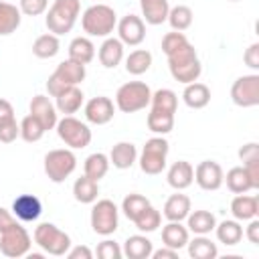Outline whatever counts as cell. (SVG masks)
Masks as SVG:
<instances>
[{"mask_svg": "<svg viewBox=\"0 0 259 259\" xmlns=\"http://www.w3.org/2000/svg\"><path fill=\"white\" fill-rule=\"evenodd\" d=\"M83 170H85V176H89V178L99 182L107 174V170H109V158L105 154H101V152H95V154L85 158Z\"/></svg>", "mask_w": 259, "mask_h": 259, "instance_id": "cell-36", "label": "cell"}, {"mask_svg": "<svg viewBox=\"0 0 259 259\" xmlns=\"http://www.w3.org/2000/svg\"><path fill=\"white\" fill-rule=\"evenodd\" d=\"M30 245H32L30 235L22 225H14L0 233V251L6 257H12V259L24 257L28 255Z\"/></svg>", "mask_w": 259, "mask_h": 259, "instance_id": "cell-11", "label": "cell"}, {"mask_svg": "<svg viewBox=\"0 0 259 259\" xmlns=\"http://www.w3.org/2000/svg\"><path fill=\"white\" fill-rule=\"evenodd\" d=\"M49 6V0H18V10L26 16H40Z\"/></svg>", "mask_w": 259, "mask_h": 259, "instance_id": "cell-46", "label": "cell"}, {"mask_svg": "<svg viewBox=\"0 0 259 259\" xmlns=\"http://www.w3.org/2000/svg\"><path fill=\"white\" fill-rule=\"evenodd\" d=\"M45 127H42V123L32 115V113H28L22 121H20V138L24 140V142H28V144H34V142H38L42 136H45Z\"/></svg>", "mask_w": 259, "mask_h": 259, "instance_id": "cell-42", "label": "cell"}, {"mask_svg": "<svg viewBox=\"0 0 259 259\" xmlns=\"http://www.w3.org/2000/svg\"><path fill=\"white\" fill-rule=\"evenodd\" d=\"M190 212V198L186 194H172L166 202H164V217L168 221H184Z\"/></svg>", "mask_w": 259, "mask_h": 259, "instance_id": "cell-29", "label": "cell"}, {"mask_svg": "<svg viewBox=\"0 0 259 259\" xmlns=\"http://www.w3.org/2000/svg\"><path fill=\"white\" fill-rule=\"evenodd\" d=\"M57 134L59 138L73 150H81L87 148L91 142V130L87 123H83L81 119L73 117V115H65L63 119L57 121Z\"/></svg>", "mask_w": 259, "mask_h": 259, "instance_id": "cell-8", "label": "cell"}, {"mask_svg": "<svg viewBox=\"0 0 259 259\" xmlns=\"http://www.w3.org/2000/svg\"><path fill=\"white\" fill-rule=\"evenodd\" d=\"M229 2H237V0H229Z\"/></svg>", "mask_w": 259, "mask_h": 259, "instance_id": "cell-56", "label": "cell"}, {"mask_svg": "<svg viewBox=\"0 0 259 259\" xmlns=\"http://www.w3.org/2000/svg\"><path fill=\"white\" fill-rule=\"evenodd\" d=\"M172 26V30H178V32H184L186 28H190L192 24V10L184 4H178L174 8L168 10V18H166Z\"/></svg>", "mask_w": 259, "mask_h": 259, "instance_id": "cell-40", "label": "cell"}, {"mask_svg": "<svg viewBox=\"0 0 259 259\" xmlns=\"http://www.w3.org/2000/svg\"><path fill=\"white\" fill-rule=\"evenodd\" d=\"M223 168L214 160H202L194 168V180L202 190H219L223 186Z\"/></svg>", "mask_w": 259, "mask_h": 259, "instance_id": "cell-14", "label": "cell"}, {"mask_svg": "<svg viewBox=\"0 0 259 259\" xmlns=\"http://www.w3.org/2000/svg\"><path fill=\"white\" fill-rule=\"evenodd\" d=\"M97 57L105 69H115L123 59V42L119 38H113V36L105 38L97 51Z\"/></svg>", "mask_w": 259, "mask_h": 259, "instance_id": "cell-19", "label": "cell"}, {"mask_svg": "<svg viewBox=\"0 0 259 259\" xmlns=\"http://www.w3.org/2000/svg\"><path fill=\"white\" fill-rule=\"evenodd\" d=\"M239 158H241L243 164H247V162H251V160H259V144H255V142L245 144V146L239 150Z\"/></svg>", "mask_w": 259, "mask_h": 259, "instance_id": "cell-48", "label": "cell"}, {"mask_svg": "<svg viewBox=\"0 0 259 259\" xmlns=\"http://www.w3.org/2000/svg\"><path fill=\"white\" fill-rule=\"evenodd\" d=\"M152 251H154L152 241L148 237H144V235L127 237L125 243H123V249H121V253L127 259H148V257H152Z\"/></svg>", "mask_w": 259, "mask_h": 259, "instance_id": "cell-26", "label": "cell"}, {"mask_svg": "<svg viewBox=\"0 0 259 259\" xmlns=\"http://www.w3.org/2000/svg\"><path fill=\"white\" fill-rule=\"evenodd\" d=\"M14 225H18L16 223V217L10 210H6V208L0 206V233L6 231V229H10V227H14Z\"/></svg>", "mask_w": 259, "mask_h": 259, "instance_id": "cell-53", "label": "cell"}, {"mask_svg": "<svg viewBox=\"0 0 259 259\" xmlns=\"http://www.w3.org/2000/svg\"><path fill=\"white\" fill-rule=\"evenodd\" d=\"M186 42H188V38H186L184 32L172 30V32H166V34H164V38H162V51H164V55L168 57V55H172L174 51H178L180 47H184Z\"/></svg>", "mask_w": 259, "mask_h": 259, "instance_id": "cell-44", "label": "cell"}, {"mask_svg": "<svg viewBox=\"0 0 259 259\" xmlns=\"http://www.w3.org/2000/svg\"><path fill=\"white\" fill-rule=\"evenodd\" d=\"M61 49V42H59V36L53 34V32H47V34H40L36 36V40L32 42V55L38 57V59H53Z\"/></svg>", "mask_w": 259, "mask_h": 259, "instance_id": "cell-33", "label": "cell"}, {"mask_svg": "<svg viewBox=\"0 0 259 259\" xmlns=\"http://www.w3.org/2000/svg\"><path fill=\"white\" fill-rule=\"evenodd\" d=\"M168 184L174 190H184L194 182V168L186 160H178L168 168Z\"/></svg>", "mask_w": 259, "mask_h": 259, "instance_id": "cell-18", "label": "cell"}, {"mask_svg": "<svg viewBox=\"0 0 259 259\" xmlns=\"http://www.w3.org/2000/svg\"><path fill=\"white\" fill-rule=\"evenodd\" d=\"M231 99L239 107H255L259 105V75H243L231 87Z\"/></svg>", "mask_w": 259, "mask_h": 259, "instance_id": "cell-12", "label": "cell"}, {"mask_svg": "<svg viewBox=\"0 0 259 259\" xmlns=\"http://www.w3.org/2000/svg\"><path fill=\"white\" fill-rule=\"evenodd\" d=\"M12 119H14V107H12V103L6 101V99H0V125L8 123Z\"/></svg>", "mask_w": 259, "mask_h": 259, "instance_id": "cell-51", "label": "cell"}, {"mask_svg": "<svg viewBox=\"0 0 259 259\" xmlns=\"http://www.w3.org/2000/svg\"><path fill=\"white\" fill-rule=\"evenodd\" d=\"M152 91L142 81H130L123 83L115 93V107L123 113H136L140 109H146L150 105Z\"/></svg>", "mask_w": 259, "mask_h": 259, "instance_id": "cell-4", "label": "cell"}, {"mask_svg": "<svg viewBox=\"0 0 259 259\" xmlns=\"http://www.w3.org/2000/svg\"><path fill=\"white\" fill-rule=\"evenodd\" d=\"M117 206L113 204V200L109 198H101V200H95L93 208H91V229L97 233V235H111L117 231Z\"/></svg>", "mask_w": 259, "mask_h": 259, "instance_id": "cell-10", "label": "cell"}, {"mask_svg": "<svg viewBox=\"0 0 259 259\" xmlns=\"http://www.w3.org/2000/svg\"><path fill=\"white\" fill-rule=\"evenodd\" d=\"M162 243L170 249L180 251L188 243V229L180 225V221H168V225L162 227Z\"/></svg>", "mask_w": 259, "mask_h": 259, "instance_id": "cell-25", "label": "cell"}, {"mask_svg": "<svg viewBox=\"0 0 259 259\" xmlns=\"http://www.w3.org/2000/svg\"><path fill=\"white\" fill-rule=\"evenodd\" d=\"M186 245H188V255H190L192 259H214V257L219 255L217 245H214L210 239H206L204 235L194 237V239L188 241Z\"/></svg>", "mask_w": 259, "mask_h": 259, "instance_id": "cell-34", "label": "cell"}, {"mask_svg": "<svg viewBox=\"0 0 259 259\" xmlns=\"http://www.w3.org/2000/svg\"><path fill=\"white\" fill-rule=\"evenodd\" d=\"M83 79H85V65L67 59V61L59 63L55 73L47 79V91H49V95L57 97L61 91H65L67 87L79 85Z\"/></svg>", "mask_w": 259, "mask_h": 259, "instance_id": "cell-6", "label": "cell"}, {"mask_svg": "<svg viewBox=\"0 0 259 259\" xmlns=\"http://www.w3.org/2000/svg\"><path fill=\"white\" fill-rule=\"evenodd\" d=\"M113 101L105 95H97V97H91L87 103H85V119L89 123H95V125H105L113 119Z\"/></svg>", "mask_w": 259, "mask_h": 259, "instance_id": "cell-15", "label": "cell"}, {"mask_svg": "<svg viewBox=\"0 0 259 259\" xmlns=\"http://www.w3.org/2000/svg\"><path fill=\"white\" fill-rule=\"evenodd\" d=\"M138 160V150L132 142H117L109 152V164H113L119 170L132 168Z\"/></svg>", "mask_w": 259, "mask_h": 259, "instance_id": "cell-22", "label": "cell"}, {"mask_svg": "<svg viewBox=\"0 0 259 259\" xmlns=\"http://www.w3.org/2000/svg\"><path fill=\"white\" fill-rule=\"evenodd\" d=\"M77 168V158L71 150H51L45 156V174L51 182H65Z\"/></svg>", "mask_w": 259, "mask_h": 259, "instance_id": "cell-9", "label": "cell"}, {"mask_svg": "<svg viewBox=\"0 0 259 259\" xmlns=\"http://www.w3.org/2000/svg\"><path fill=\"white\" fill-rule=\"evenodd\" d=\"M186 229L194 235H208L210 231H214L217 227V219L212 212L208 210H194V212H188L186 217Z\"/></svg>", "mask_w": 259, "mask_h": 259, "instance_id": "cell-27", "label": "cell"}, {"mask_svg": "<svg viewBox=\"0 0 259 259\" xmlns=\"http://www.w3.org/2000/svg\"><path fill=\"white\" fill-rule=\"evenodd\" d=\"M34 243L49 255L63 257L71 249V237L53 223H40L34 229Z\"/></svg>", "mask_w": 259, "mask_h": 259, "instance_id": "cell-5", "label": "cell"}, {"mask_svg": "<svg viewBox=\"0 0 259 259\" xmlns=\"http://www.w3.org/2000/svg\"><path fill=\"white\" fill-rule=\"evenodd\" d=\"M81 26L89 36H107L117 26L115 10L107 4H93L83 12Z\"/></svg>", "mask_w": 259, "mask_h": 259, "instance_id": "cell-3", "label": "cell"}, {"mask_svg": "<svg viewBox=\"0 0 259 259\" xmlns=\"http://www.w3.org/2000/svg\"><path fill=\"white\" fill-rule=\"evenodd\" d=\"M150 206V200L144 196V194H127L125 198H123V202H121V210H123V214L134 223L146 208Z\"/></svg>", "mask_w": 259, "mask_h": 259, "instance_id": "cell-41", "label": "cell"}, {"mask_svg": "<svg viewBox=\"0 0 259 259\" xmlns=\"http://www.w3.org/2000/svg\"><path fill=\"white\" fill-rule=\"evenodd\" d=\"M152 257L154 259H176L178 257V251L176 249H170V247H162V249H158V251H152Z\"/></svg>", "mask_w": 259, "mask_h": 259, "instance_id": "cell-55", "label": "cell"}, {"mask_svg": "<svg viewBox=\"0 0 259 259\" xmlns=\"http://www.w3.org/2000/svg\"><path fill=\"white\" fill-rule=\"evenodd\" d=\"M55 99H57V103H55L57 111H61L63 115H73L83 105V91L77 85H73V87H67L65 91H61Z\"/></svg>", "mask_w": 259, "mask_h": 259, "instance_id": "cell-21", "label": "cell"}, {"mask_svg": "<svg viewBox=\"0 0 259 259\" xmlns=\"http://www.w3.org/2000/svg\"><path fill=\"white\" fill-rule=\"evenodd\" d=\"M117 34H119V40L127 47H138L144 42L146 38V24L140 16L136 14H127L123 16L119 22H117Z\"/></svg>", "mask_w": 259, "mask_h": 259, "instance_id": "cell-13", "label": "cell"}, {"mask_svg": "<svg viewBox=\"0 0 259 259\" xmlns=\"http://www.w3.org/2000/svg\"><path fill=\"white\" fill-rule=\"evenodd\" d=\"M148 130L154 134H170L174 130V113H166V111H158L152 109L148 113Z\"/></svg>", "mask_w": 259, "mask_h": 259, "instance_id": "cell-38", "label": "cell"}, {"mask_svg": "<svg viewBox=\"0 0 259 259\" xmlns=\"http://www.w3.org/2000/svg\"><path fill=\"white\" fill-rule=\"evenodd\" d=\"M20 14L22 12L14 4L0 0V36L12 34L20 26V18H22Z\"/></svg>", "mask_w": 259, "mask_h": 259, "instance_id": "cell-32", "label": "cell"}, {"mask_svg": "<svg viewBox=\"0 0 259 259\" xmlns=\"http://www.w3.org/2000/svg\"><path fill=\"white\" fill-rule=\"evenodd\" d=\"M97 257L99 259H121V247L115 243V241H109V239H105V241H101L99 245H97Z\"/></svg>", "mask_w": 259, "mask_h": 259, "instance_id": "cell-45", "label": "cell"}, {"mask_svg": "<svg viewBox=\"0 0 259 259\" xmlns=\"http://www.w3.org/2000/svg\"><path fill=\"white\" fill-rule=\"evenodd\" d=\"M231 212L237 221H251L259 214V198L245 194H237L231 202Z\"/></svg>", "mask_w": 259, "mask_h": 259, "instance_id": "cell-20", "label": "cell"}, {"mask_svg": "<svg viewBox=\"0 0 259 259\" xmlns=\"http://www.w3.org/2000/svg\"><path fill=\"white\" fill-rule=\"evenodd\" d=\"M245 235H247L249 243H253V245H259V221H257V217L249 221V227H247Z\"/></svg>", "mask_w": 259, "mask_h": 259, "instance_id": "cell-54", "label": "cell"}, {"mask_svg": "<svg viewBox=\"0 0 259 259\" xmlns=\"http://www.w3.org/2000/svg\"><path fill=\"white\" fill-rule=\"evenodd\" d=\"M160 223H162V214H160V210H156L152 204L134 221L136 229L142 231V233H152V231H156V229L160 227Z\"/></svg>", "mask_w": 259, "mask_h": 259, "instance_id": "cell-43", "label": "cell"}, {"mask_svg": "<svg viewBox=\"0 0 259 259\" xmlns=\"http://www.w3.org/2000/svg\"><path fill=\"white\" fill-rule=\"evenodd\" d=\"M42 204L34 194H20L12 202V214L22 223H32L40 217Z\"/></svg>", "mask_w": 259, "mask_h": 259, "instance_id": "cell-16", "label": "cell"}, {"mask_svg": "<svg viewBox=\"0 0 259 259\" xmlns=\"http://www.w3.org/2000/svg\"><path fill=\"white\" fill-rule=\"evenodd\" d=\"M168 69H170V75L178 83H184V85L198 81V77L202 73V65L198 61V55L190 42H186L184 47H180L178 51L168 55Z\"/></svg>", "mask_w": 259, "mask_h": 259, "instance_id": "cell-1", "label": "cell"}, {"mask_svg": "<svg viewBox=\"0 0 259 259\" xmlns=\"http://www.w3.org/2000/svg\"><path fill=\"white\" fill-rule=\"evenodd\" d=\"M30 113L42 123V127L49 132L57 125L59 117H57V107L49 101L47 95H34L30 99Z\"/></svg>", "mask_w": 259, "mask_h": 259, "instance_id": "cell-17", "label": "cell"}, {"mask_svg": "<svg viewBox=\"0 0 259 259\" xmlns=\"http://www.w3.org/2000/svg\"><path fill=\"white\" fill-rule=\"evenodd\" d=\"M67 257L69 259H91L93 257V251L85 245H79V247H73L67 251Z\"/></svg>", "mask_w": 259, "mask_h": 259, "instance_id": "cell-52", "label": "cell"}, {"mask_svg": "<svg viewBox=\"0 0 259 259\" xmlns=\"http://www.w3.org/2000/svg\"><path fill=\"white\" fill-rule=\"evenodd\" d=\"M223 182H227V188L233 192V194H245L249 190H255L253 184H251V178L247 174V170L243 166H235L227 172V176L223 178Z\"/></svg>", "mask_w": 259, "mask_h": 259, "instance_id": "cell-30", "label": "cell"}, {"mask_svg": "<svg viewBox=\"0 0 259 259\" xmlns=\"http://www.w3.org/2000/svg\"><path fill=\"white\" fill-rule=\"evenodd\" d=\"M152 67V53L146 49H136L125 59V71L130 75H144Z\"/></svg>", "mask_w": 259, "mask_h": 259, "instance_id": "cell-35", "label": "cell"}, {"mask_svg": "<svg viewBox=\"0 0 259 259\" xmlns=\"http://www.w3.org/2000/svg\"><path fill=\"white\" fill-rule=\"evenodd\" d=\"M18 136H20V123H16V119L0 125V142L2 144H12Z\"/></svg>", "mask_w": 259, "mask_h": 259, "instance_id": "cell-47", "label": "cell"}, {"mask_svg": "<svg viewBox=\"0 0 259 259\" xmlns=\"http://www.w3.org/2000/svg\"><path fill=\"white\" fill-rule=\"evenodd\" d=\"M170 144L164 138H150L140 154V168L144 174L156 176L166 168V158H168Z\"/></svg>", "mask_w": 259, "mask_h": 259, "instance_id": "cell-7", "label": "cell"}, {"mask_svg": "<svg viewBox=\"0 0 259 259\" xmlns=\"http://www.w3.org/2000/svg\"><path fill=\"white\" fill-rule=\"evenodd\" d=\"M243 168L247 170V174H249V178H251V184H253V188L257 190V188H259V160H251V162L243 164Z\"/></svg>", "mask_w": 259, "mask_h": 259, "instance_id": "cell-50", "label": "cell"}, {"mask_svg": "<svg viewBox=\"0 0 259 259\" xmlns=\"http://www.w3.org/2000/svg\"><path fill=\"white\" fill-rule=\"evenodd\" d=\"M217 231V239L225 245H237L243 239V227L239 225V221H223L214 227Z\"/></svg>", "mask_w": 259, "mask_h": 259, "instance_id": "cell-37", "label": "cell"}, {"mask_svg": "<svg viewBox=\"0 0 259 259\" xmlns=\"http://www.w3.org/2000/svg\"><path fill=\"white\" fill-rule=\"evenodd\" d=\"M95 57V45L87 36H77L69 45V59L81 65H89Z\"/></svg>", "mask_w": 259, "mask_h": 259, "instance_id": "cell-31", "label": "cell"}, {"mask_svg": "<svg viewBox=\"0 0 259 259\" xmlns=\"http://www.w3.org/2000/svg\"><path fill=\"white\" fill-rule=\"evenodd\" d=\"M243 59H245V65H247V67L259 69V42H253V45L245 51Z\"/></svg>", "mask_w": 259, "mask_h": 259, "instance_id": "cell-49", "label": "cell"}, {"mask_svg": "<svg viewBox=\"0 0 259 259\" xmlns=\"http://www.w3.org/2000/svg\"><path fill=\"white\" fill-rule=\"evenodd\" d=\"M140 8H142L144 20L152 26H158V24L166 22L170 4H168V0H140Z\"/></svg>", "mask_w": 259, "mask_h": 259, "instance_id": "cell-23", "label": "cell"}, {"mask_svg": "<svg viewBox=\"0 0 259 259\" xmlns=\"http://www.w3.org/2000/svg\"><path fill=\"white\" fill-rule=\"evenodd\" d=\"M182 99L184 103L190 107V109H202L208 105L210 101V89L204 85V83H198V81H192L184 87L182 91Z\"/></svg>", "mask_w": 259, "mask_h": 259, "instance_id": "cell-24", "label": "cell"}, {"mask_svg": "<svg viewBox=\"0 0 259 259\" xmlns=\"http://www.w3.org/2000/svg\"><path fill=\"white\" fill-rule=\"evenodd\" d=\"M97 194H99V184H97V180H93V178H89V176H85V174L75 180V184H73V196H75L77 202H81V204H91V202L97 200Z\"/></svg>", "mask_w": 259, "mask_h": 259, "instance_id": "cell-28", "label": "cell"}, {"mask_svg": "<svg viewBox=\"0 0 259 259\" xmlns=\"http://www.w3.org/2000/svg\"><path fill=\"white\" fill-rule=\"evenodd\" d=\"M150 105H152V109H158V111L176 113V107H178V95H176L172 89H158L156 93H152Z\"/></svg>", "mask_w": 259, "mask_h": 259, "instance_id": "cell-39", "label": "cell"}, {"mask_svg": "<svg viewBox=\"0 0 259 259\" xmlns=\"http://www.w3.org/2000/svg\"><path fill=\"white\" fill-rule=\"evenodd\" d=\"M81 12V2L79 0H55L47 12V28L53 34H67L77 22V16Z\"/></svg>", "mask_w": 259, "mask_h": 259, "instance_id": "cell-2", "label": "cell"}]
</instances>
